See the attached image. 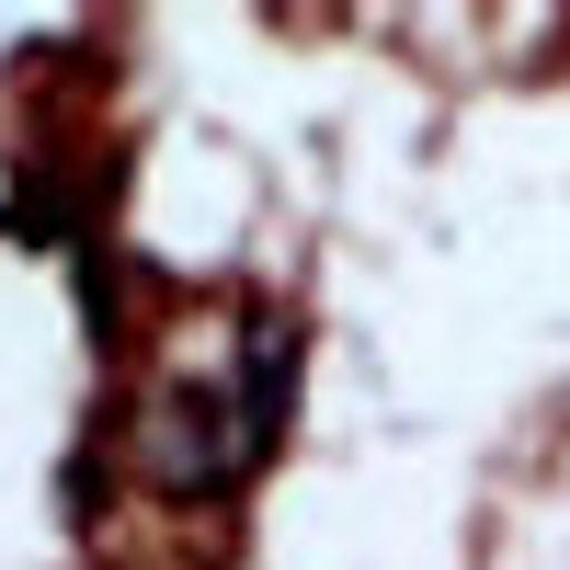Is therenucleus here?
I'll list each match as a JSON object with an SVG mask.
<instances>
[{"instance_id":"obj_1","label":"nucleus","mask_w":570,"mask_h":570,"mask_svg":"<svg viewBox=\"0 0 570 570\" xmlns=\"http://www.w3.org/2000/svg\"><path fill=\"white\" fill-rule=\"evenodd\" d=\"M240 456H252L240 422H228L217 400H195V389H160L149 411H137V468H149L160 491H183V502L228 491V468H240Z\"/></svg>"}]
</instances>
